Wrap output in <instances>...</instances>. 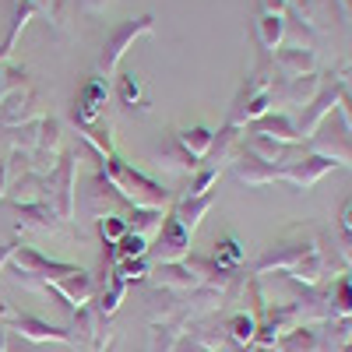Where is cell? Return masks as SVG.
Returning a JSON list of instances; mask_svg holds the SVG:
<instances>
[{
	"label": "cell",
	"mask_w": 352,
	"mask_h": 352,
	"mask_svg": "<svg viewBox=\"0 0 352 352\" xmlns=\"http://www.w3.org/2000/svg\"><path fill=\"white\" fill-rule=\"evenodd\" d=\"M155 32V18L152 14H141V18H131V21H120L113 28V32L106 36L102 43V53H99V78H109L116 67H120V60L127 56V50L141 39V36H152Z\"/></svg>",
	"instance_id": "4"
},
{
	"label": "cell",
	"mask_w": 352,
	"mask_h": 352,
	"mask_svg": "<svg viewBox=\"0 0 352 352\" xmlns=\"http://www.w3.org/2000/svg\"><path fill=\"white\" fill-rule=\"evenodd\" d=\"M0 352H8V328L0 324Z\"/></svg>",
	"instance_id": "49"
},
{
	"label": "cell",
	"mask_w": 352,
	"mask_h": 352,
	"mask_svg": "<svg viewBox=\"0 0 352 352\" xmlns=\"http://www.w3.org/2000/svg\"><path fill=\"white\" fill-rule=\"evenodd\" d=\"M60 141H64L60 120H56V116H43L39 120V141H36V152H32V169L36 173L46 176L56 166V159H60Z\"/></svg>",
	"instance_id": "15"
},
{
	"label": "cell",
	"mask_w": 352,
	"mask_h": 352,
	"mask_svg": "<svg viewBox=\"0 0 352 352\" xmlns=\"http://www.w3.org/2000/svg\"><path fill=\"white\" fill-rule=\"evenodd\" d=\"M232 176H236L240 184H247V187H268V184L278 180V169L272 162L250 155V152H240L236 159H232Z\"/></svg>",
	"instance_id": "19"
},
{
	"label": "cell",
	"mask_w": 352,
	"mask_h": 352,
	"mask_svg": "<svg viewBox=\"0 0 352 352\" xmlns=\"http://www.w3.org/2000/svg\"><path fill=\"white\" fill-rule=\"evenodd\" d=\"M11 204H36V201H46V176L36 173V169H25L18 173L11 187H8V197Z\"/></svg>",
	"instance_id": "22"
},
{
	"label": "cell",
	"mask_w": 352,
	"mask_h": 352,
	"mask_svg": "<svg viewBox=\"0 0 352 352\" xmlns=\"http://www.w3.org/2000/svg\"><path fill=\"white\" fill-rule=\"evenodd\" d=\"M289 0H261V14H285Z\"/></svg>",
	"instance_id": "45"
},
{
	"label": "cell",
	"mask_w": 352,
	"mask_h": 352,
	"mask_svg": "<svg viewBox=\"0 0 352 352\" xmlns=\"http://www.w3.org/2000/svg\"><path fill=\"white\" fill-rule=\"evenodd\" d=\"M99 236H102V243H120V240L127 236V219H124V215H106V219H99Z\"/></svg>",
	"instance_id": "39"
},
{
	"label": "cell",
	"mask_w": 352,
	"mask_h": 352,
	"mask_svg": "<svg viewBox=\"0 0 352 352\" xmlns=\"http://www.w3.org/2000/svg\"><path fill=\"white\" fill-rule=\"evenodd\" d=\"M99 169L106 173V180L120 190V197L131 204V208H162V212H169V190L162 184H155L152 176H144L134 166H127L116 152L99 159Z\"/></svg>",
	"instance_id": "1"
},
{
	"label": "cell",
	"mask_w": 352,
	"mask_h": 352,
	"mask_svg": "<svg viewBox=\"0 0 352 352\" xmlns=\"http://www.w3.org/2000/svg\"><path fill=\"white\" fill-rule=\"evenodd\" d=\"M272 352H320V328L317 324H300L285 331Z\"/></svg>",
	"instance_id": "26"
},
{
	"label": "cell",
	"mask_w": 352,
	"mask_h": 352,
	"mask_svg": "<svg viewBox=\"0 0 352 352\" xmlns=\"http://www.w3.org/2000/svg\"><path fill=\"white\" fill-rule=\"evenodd\" d=\"M212 208H215V194H204V197H184V201H176L169 212H173V219L194 236L197 226L204 222V215H208Z\"/></svg>",
	"instance_id": "24"
},
{
	"label": "cell",
	"mask_w": 352,
	"mask_h": 352,
	"mask_svg": "<svg viewBox=\"0 0 352 352\" xmlns=\"http://www.w3.org/2000/svg\"><path fill=\"white\" fill-rule=\"evenodd\" d=\"M99 324H102V317L92 310V303L78 307V310H74V328H71L74 345H96V338H99V331H102Z\"/></svg>",
	"instance_id": "31"
},
{
	"label": "cell",
	"mask_w": 352,
	"mask_h": 352,
	"mask_svg": "<svg viewBox=\"0 0 352 352\" xmlns=\"http://www.w3.org/2000/svg\"><path fill=\"white\" fill-rule=\"evenodd\" d=\"M74 208H81L85 219H96V222H99V219H106V215H124V212H131V204L120 197V190L106 180V173L96 169V173L85 180L81 194L74 197Z\"/></svg>",
	"instance_id": "6"
},
{
	"label": "cell",
	"mask_w": 352,
	"mask_h": 352,
	"mask_svg": "<svg viewBox=\"0 0 352 352\" xmlns=\"http://www.w3.org/2000/svg\"><path fill=\"white\" fill-rule=\"evenodd\" d=\"M43 116V99L32 85H21L14 92H8L0 99V127L4 131H14L21 124H32Z\"/></svg>",
	"instance_id": "9"
},
{
	"label": "cell",
	"mask_w": 352,
	"mask_h": 352,
	"mask_svg": "<svg viewBox=\"0 0 352 352\" xmlns=\"http://www.w3.org/2000/svg\"><path fill=\"white\" fill-rule=\"evenodd\" d=\"M106 99H109V85H106V78L88 81L81 92H78V99H74V120H78L81 131L102 124V106H106Z\"/></svg>",
	"instance_id": "14"
},
{
	"label": "cell",
	"mask_w": 352,
	"mask_h": 352,
	"mask_svg": "<svg viewBox=\"0 0 352 352\" xmlns=\"http://www.w3.org/2000/svg\"><path fill=\"white\" fill-rule=\"evenodd\" d=\"M243 257H247V247L240 243V236H236V232H226L222 240H215L212 261L219 264V268H226V272H240Z\"/></svg>",
	"instance_id": "30"
},
{
	"label": "cell",
	"mask_w": 352,
	"mask_h": 352,
	"mask_svg": "<svg viewBox=\"0 0 352 352\" xmlns=\"http://www.w3.org/2000/svg\"><path fill=\"white\" fill-rule=\"evenodd\" d=\"M0 320H4V328L14 331L21 342H32V345H46V342L74 345L71 328H56V324H50V320H43V317H36V314H21V310H14L11 303H0Z\"/></svg>",
	"instance_id": "7"
},
{
	"label": "cell",
	"mask_w": 352,
	"mask_h": 352,
	"mask_svg": "<svg viewBox=\"0 0 352 352\" xmlns=\"http://www.w3.org/2000/svg\"><path fill=\"white\" fill-rule=\"evenodd\" d=\"M173 352H208L201 342H194V335H180L176 338V345H173Z\"/></svg>",
	"instance_id": "43"
},
{
	"label": "cell",
	"mask_w": 352,
	"mask_h": 352,
	"mask_svg": "<svg viewBox=\"0 0 352 352\" xmlns=\"http://www.w3.org/2000/svg\"><path fill=\"white\" fill-rule=\"evenodd\" d=\"M159 166H166V169H197V159H190L180 144H176V138H169L166 141V148L159 152Z\"/></svg>",
	"instance_id": "36"
},
{
	"label": "cell",
	"mask_w": 352,
	"mask_h": 352,
	"mask_svg": "<svg viewBox=\"0 0 352 352\" xmlns=\"http://www.w3.org/2000/svg\"><path fill=\"white\" fill-rule=\"evenodd\" d=\"M275 81H278V71H272V67L254 71L247 78V85L240 88V96H236V102H232V109H229V124L243 131L254 120H261V116L272 109V88H275Z\"/></svg>",
	"instance_id": "3"
},
{
	"label": "cell",
	"mask_w": 352,
	"mask_h": 352,
	"mask_svg": "<svg viewBox=\"0 0 352 352\" xmlns=\"http://www.w3.org/2000/svg\"><path fill=\"white\" fill-rule=\"evenodd\" d=\"M21 247V240L14 236V240H8V243H0V272H4L8 268V264H11V257H14V250Z\"/></svg>",
	"instance_id": "44"
},
{
	"label": "cell",
	"mask_w": 352,
	"mask_h": 352,
	"mask_svg": "<svg viewBox=\"0 0 352 352\" xmlns=\"http://www.w3.org/2000/svg\"><path fill=\"white\" fill-rule=\"evenodd\" d=\"M14 212H18V229H25V232H56V229L64 226L60 215H56L46 201L14 204Z\"/></svg>",
	"instance_id": "20"
},
{
	"label": "cell",
	"mask_w": 352,
	"mask_h": 352,
	"mask_svg": "<svg viewBox=\"0 0 352 352\" xmlns=\"http://www.w3.org/2000/svg\"><path fill=\"white\" fill-rule=\"evenodd\" d=\"M11 268H18V272H25V275H36V278H43L46 285H53L56 278H64V275H71L78 264H67V261H50V257H43L36 247H18L14 250V257H11Z\"/></svg>",
	"instance_id": "13"
},
{
	"label": "cell",
	"mask_w": 352,
	"mask_h": 352,
	"mask_svg": "<svg viewBox=\"0 0 352 352\" xmlns=\"http://www.w3.org/2000/svg\"><path fill=\"white\" fill-rule=\"evenodd\" d=\"M120 102H124V106L141 102V81H138L134 74H124V78H120ZM141 109H144V102H141Z\"/></svg>",
	"instance_id": "40"
},
{
	"label": "cell",
	"mask_w": 352,
	"mask_h": 352,
	"mask_svg": "<svg viewBox=\"0 0 352 352\" xmlns=\"http://www.w3.org/2000/svg\"><path fill=\"white\" fill-rule=\"evenodd\" d=\"M46 18H50L56 28H64V25H67V0H50V11H46Z\"/></svg>",
	"instance_id": "41"
},
{
	"label": "cell",
	"mask_w": 352,
	"mask_h": 352,
	"mask_svg": "<svg viewBox=\"0 0 352 352\" xmlns=\"http://www.w3.org/2000/svg\"><path fill=\"white\" fill-rule=\"evenodd\" d=\"M113 278H120V282H127V285H134V282H144L152 275V261L148 257H138V261H120L116 268L109 272Z\"/></svg>",
	"instance_id": "35"
},
{
	"label": "cell",
	"mask_w": 352,
	"mask_h": 352,
	"mask_svg": "<svg viewBox=\"0 0 352 352\" xmlns=\"http://www.w3.org/2000/svg\"><path fill=\"white\" fill-rule=\"evenodd\" d=\"M314 67H317L314 50H300V46L275 50V71L282 78H303V74H314Z\"/></svg>",
	"instance_id": "23"
},
{
	"label": "cell",
	"mask_w": 352,
	"mask_h": 352,
	"mask_svg": "<svg viewBox=\"0 0 352 352\" xmlns=\"http://www.w3.org/2000/svg\"><path fill=\"white\" fill-rule=\"evenodd\" d=\"M338 232H345V236H352V197L342 201V208H338Z\"/></svg>",
	"instance_id": "42"
},
{
	"label": "cell",
	"mask_w": 352,
	"mask_h": 352,
	"mask_svg": "<svg viewBox=\"0 0 352 352\" xmlns=\"http://www.w3.org/2000/svg\"><path fill=\"white\" fill-rule=\"evenodd\" d=\"M338 81H342V88H345V92L352 96V64H349V67H345V71L338 74Z\"/></svg>",
	"instance_id": "48"
},
{
	"label": "cell",
	"mask_w": 352,
	"mask_h": 352,
	"mask_svg": "<svg viewBox=\"0 0 352 352\" xmlns=\"http://www.w3.org/2000/svg\"><path fill=\"white\" fill-rule=\"evenodd\" d=\"M81 4V11H88V14H99V11H106L113 0H78Z\"/></svg>",
	"instance_id": "47"
},
{
	"label": "cell",
	"mask_w": 352,
	"mask_h": 352,
	"mask_svg": "<svg viewBox=\"0 0 352 352\" xmlns=\"http://www.w3.org/2000/svg\"><path fill=\"white\" fill-rule=\"evenodd\" d=\"M78 184V152H60L56 166L46 173V204L60 215V222H71L74 219V190Z\"/></svg>",
	"instance_id": "5"
},
{
	"label": "cell",
	"mask_w": 352,
	"mask_h": 352,
	"mask_svg": "<svg viewBox=\"0 0 352 352\" xmlns=\"http://www.w3.org/2000/svg\"><path fill=\"white\" fill-rule=\"evenodd\" d=\"M8 187H11V166L8 159H0V197H8Z\"/></svg>",
	"instance_id": "46"
},
{
	"label": "cell",
	"mask_w": 352,
	"mask_h": 352,
	"mask_svg": "<svg viewBox=\"0 0 352 352\" xmlns=\"http://www.w3.org/2000/svg\"><path fill=\"white\" fill-rule=\"evenodd\" d=\"M320 247V236H317V229L310 226H292L289 232H282V236L264 250L254 264V275H268V272H285L292 275L303 264V257H310L314 250Z\"/></svg>",
	"instance_id": "2"
},
{
	"label": "cell",
	"mask_w": 352,
	"mask_h": 352,
	"mask_svg": "<svg viewBox=\"0 0 352 352\" xmlns=\"http://www.w3.org/2000/svg\"><path fill=\"white\" fill-rule=\"evenodd\" d=\"M50 292H56L71 310H78V307H88L96 300V278L88 275L85 268H74L71 275H64V278H56L53 285H50Z\"/></svg>",
	"instance_id": "16"
},
{
	"label": "cell",
	"mask_w": 352,
	"mask_h": 352,
	"mask_svg": "<svg viewBox=\"0 0 352 352\" xmlns=\"http://www.w3.org/2000/svg\"><path fill=\"white\" fill-rule=\"evenodd\" d=\"M176 138V144L190 155V159H197V166H201V159L208 155V148H212V138H215V131H208V127H184V131H176L173 134Z\"/></svg>",
	"instance_id": "29"
},
{
	"label": "cell",
	"mask_w": 352,
	"mask_h": 352,
	"mask_svg": "<svg viewBox=\"0 0 352 352\" xmlns=\"http://www.w3.org/2000/svg\"><path fill=\"white\" fill-rule=\"evenodd\" d=\"M127 232H134V236H144V240H155L159 236V229H162V219L166 212L162 208H131L127 215Z\"/></svg>",
	"instance_id": "28"
},
{
	"label": "cell",
	"mask_w": 352,
	"mask_h": 352,
	"mask_svg": "<svg viewBox=\"0 0 352 352\" xmlns=\"http://www.w3.org/2000/svg\"><path fill=\"white\" fill-rule=\"evenodd\" d=\"M190 257V232L173 219V212H166L159 236L148 247V261L152 264H173V261H187Z\"/></svg>",
	"instance_id": "8"
},
{
	"label": "cell",
	"mask_w": 352,
	"mask_h": 352,
	"mask_svg": "<svg viewBox=\"0 0 352 352\" xmlns=\"http://www.w3.org/2000/svg\"><path fill=\"white\" fill-rule=\"evenodd\" d=\"M342 92H345V88H342V81H338V78H335L331 85H328V81L320 85V92L314 96V102L300 113V120H296V134H300V141H303V138H314V131H317V127L324 124L328 116L338 109Z\"/></svg>",
	"instance_id": "10"
},
{
	"label": "cell",
	"mask_w": 352,
	"mask_h": 352,
	"mask_svg": "<svg viewBox=\"0 0 352 352\" xmlns=\"http://www.w3.org/2000/svg\"><path fill=\"white\" fill-rule=\"evenodd\" d=\"M236 144H240V127L226 124L222 131H215V138H212V148H208V155L201 159V166L222 169V166L229 162V155H232V148H236Z\"/></svg>",
	"instance_id": "27"
},
{
	"label": "cell",
	"mask_w": 352,
	"mask_h": 352,
	"mask_svg": "<svg viewBox=\"0 0 352 352\" xmlns=\"http://www.w3.org/2000/svg\"><path fill=\"white\" fill-rule=\"evenodd\" d=\"M127 282H120V278H106L102 285H96V300H92V310L106 320V317H113L116 310H120V303H124V296H127Z\"/></svg>",
	"instance_id": "25"
},
{
	"label": "cell",
	"mask_w": 352,
	"mask_h": 352,
	"mask_svg": "<svg viewBox=\"0 0 352 352\" xmlns=\"http://www.w3.org/2000/svg\"><path fill=\"white\" fill-rule=\"evenodd\" d=\"M310 148H314L317 155H328V159L338 162V166H352V127L345 124V116H342L338 109H335V116H331V124L324 127V134L314 138Z\"/></svg>",
	"instance_id": "12"
},
{
	"label": "cell",
	"mask_w": 352,
	"mask_h": 352,
	"mask_svg": "<svg viewBox=\"0 0 352 352\" xmlns=\"http://www.w3.org/2000/svg\"><path fill=\"white\" fill-rule=\"evenodd\" d=\"M247 152L272 162L275 169H285L289 162L303 159V144H285V141H275V138H264V134H247Z\"/></svg>",
	"instance_id": "17"
},
{
	"label": "cell",
	"mask_w": 352,
	"mask_h": 352,
	"mask_svg": "<svg viewBox=\"0 0 352 352\" xmlns=\"http://www.w3.org/2000/svg\"><path fill=\"white\" fill-rule=\"evenodd\" d=\"M81 138L92 144V148L99 152V159H106V155H113V134H109V124L102 120V124H96V127H88V131H81Z\"/></svg>",
	"instance_id": "38"
},
{
	"label": "cell",
	"mask_w": 352,
	"mask_h": 352,
	"mask_svg": "<svg viewBox=\"0 0 352 352\" xmlns=\"http://www.w3.org/2000/svg\"><path fill=\"white\" fill-rule=\"evenodd\" d=\"M331 169H338V162H331L328 155L310 152V155H303L296 162H289L285 169H278V180L289 184V187H296V190H310V187H317L320 180H324Z\"/></svg>",
	"instance_id": "11"
},
{
	"label": "cell",
	"mask_w": 352,
	"mask_h": 352,
	"mask_svg": "<svg viewBox=\"0 0 352 352\" xmlns=\"http://www.w3.org/2000/svg\"><path fill=\"white\" fill-rule=\"evenodd\" d=\"M148 282H152L155 289L176 292V296H184V292H190V289H197V285H201V282H197V275L190 272V264H187V261L155 264V268H152V275H148Z\"/></svg>",
	"instance_id": "18"
},
{
	"label": "cell",
	"mask_w": 352,
	"mask_h": 352,
	"mask_svg": "<svg viewBox=\"0 0 352 352\" xmlns=\"http://www.w3.org/2000/svg\"><path fill=\"white\" fill-rule=\"evenodd\" d=\"M222 331H226L229 342H236V345H254V338H257V317L247 314V310H236L232 317H226Z\"/></svg>",
	"instance_id": "32"
},
{
	"label": "cell",
	"mask_w": 352,
	"mask_h": 352,
	"mask_svg": "<svg viewBox=\"0 0 352 352\" xmlns=\"http://www.w3.org/2000/svg\"><path fill=\"white\" fill-rule=\"evenodd\" d=\"M250 134H264V138H275V141H285V144H300V134H296V120L282 109H268L261 120L250 124Z\"/></svg>",
	"instance_id": "21"
},
{
	"label": "cell",
	"mask_w": 352,
	"mask_h": 352,
	"mask_svg": "<svg viewBox=\"0 0 352 352\" xmlns=\"http://www.w3.org/2000/svg\"><path fill=\"white\" fill-rule=\"evenodd\" d=\"M257 39L268 53H275L278 43L285 39V14H261L257 18Z\"/></svg>",
	"instance_id": "34"
},
{
	"label": "cell",
	"mask_w": 352,
	"mask_h": 352,
	"mask_svg": "<svg viewBox=\"0 0 352 352\" xmlns=\"http://www.w3.org/2000/svg\"><path fill=\"white\" fill-rule=\"evenodd\" d=\"M328 307H331V320L352 317V275L335 278V285L328 289Z\"/></svg>",
	"instance_id": "33"
},
{
	"label": "cell",
	"mask_w": 352,
	"mask_h": 352,
	"mask_svg": "<svg viewBox=\"0 0 352 352\" xmlns=\"http://www.w3.org/2000/svg\"><path fill=\"white\" fill-rule=\"evenodd\" d=\"M219 176H222V169H212V166H197V169H194V180H190V190H187V197H204V194H212V187L219 184Z\"/></svg>",
	"instance_id": "37"
}]
</instances>
